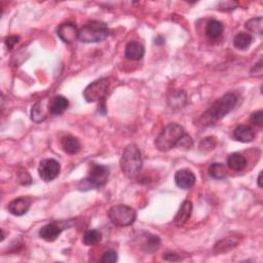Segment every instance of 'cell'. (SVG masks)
Returning <instances> with one entry per match:
<instances>
[{"label": "cell", "instance_id": "obj_35", "mask_svg": "<svg viewBox=\"0 0 263 263\" xmlns=\"http://www.w3.org/2000/svg\"><path fill=\"white\" fill-rule=\"evenodd\" d=\"M163 259L169 260V261H178L179 257L177 254H175V253H166L163 256Z\"/></svg>", "mask_w": 263, "mask_h": 263}, {"label": "cell", "instance_id": "obj_29", "mask_svg": "<svg viewBox=\"0 0 263 263\" xmlns=\"http://www.w3.org/2000/svg\"><path fill=\"white\" fill-rule=\"evenodd\" d=\"M192 145H193V141H192L191 137L185 133V135L182 137V139L179 142L178 147H181L184 149H190L192 147Z\"/></svg>", "mask_w": 263, "mask_h": 263}, {"label": "cell", "instance_id": "obj_16", "mask_svg": "<svg viewBox=\"0 0 263 263\" xmlns=\"http://www.w3.org/2000/svg\"><path fill=\"white\" fill-rule=\"evenodd\" d=\"M256 137L254 130L249 126H238L234 132V138L242 143H250Z\"/></svg>", "mask_w": 263, "mask_h": 263}, {"label": "cell", "instance_id": "obj_22", "mask_svg": "<svg viewBox=\"0 0 263 263\" xmlns=\"http://www.w3.org/2000/svg\"><path fill=\"white\" fill-rule=\"evenodd\" d=\"M252 41H253V37H252L251 34H249V33H246V32H240L235 36L234 46L237 50L245 51L251 46Z\"/></svg>", "mask_w": 263, "mask_h": 263}, {"label": "cell", "instance_id": "obj_20", "mask_svg": "<svg viewBox=\"0 0 263 263\" xmlns=\"http://www.w3.org/2000/svg\"><path fill=\"white\" fill-rule=\"evenodd\" d=\"M227 166L229 169H232L233 171L236 172H240L243 171L246 166H247V159L246 158L240 155V153L235 152L229 155L227 158Z\"/></svg>", "mask_w": 263, "mask_h": 263}, {"label": "cell", "instance_id": "obj_14", "mask_svg": "<svg viewBox=\"0 0 263 263\" xmlns=\"http://www.w3.org/2000/svg\"><path fill=\"white\" fill-rule=\"evenodd\" d=\"M145 50L141 43L137 41H130L126 47V58L132 61H138L144 57Z\"/></svg>", "mask_w": 263, "mask_h": 263}, {"label": "cell", "instance_id": "obj_24", "mask_svg": "<svg viewBox=\"0 0 263 263\" xmlns=\"http://www.w3.org/2000/svg\"><path fill=\"white\" fill-rule=\"evenodd\" d=\"M102 239V234L98 229H90L83 236V244L86 246L97 245Z\"/></svg>", "mask_w": 263, "mask_h": 263}, {"label": "cell", "instance_id": "obj_19", "mask_svg": "<svg viewBox=\"0 0 263 263\" xmlns=\"http://www.w3.org/2000/svg\"><path fill=\"white\" fill-rule=\"evenodd\" d=\"M223 25L221 22H219L215 19H211L208 21L206 26V34L212 40L219 39L223 34Z\"/></svg>", "mask_w": 263, "mask_h": 263}, {"label": "cell", "instance_id": "obj_17", "mask_svg": "<svg viewBox=\"0 0 263 263\" xmlns=\"http://www.w3.org/2000/svg\"><path fill=\"white\" fill-rule=\"evenodd\" d=\"M61 145L63 150L66 153H68V155H76V153L80 151L81 148L79 140L72 135L64 136L61 140Z\"/></svg>", "mask_w": 263, "mask_h": 263}, {"label": "cell", "instance_id": "obj_8", "mask_svg": "<svg viewBox=\"0 0 263 263\" xmlns=\"http://www.w3.org/2000/svg\"><path fill=\"white\" fill-rule=\"evenodd\" d=\"M61 171L60 163L53 158H47L40 161L38 167L39 177L45 182H51L56 179Z\"/></svg>", "mask_w": 263, "mask_h": 263}, {"label": "cell", "instance_id": "obj_26", "mask_svg": "<svg viewBox=\"0 0 263 263\" xmlns=\"http://www.w3.org/2000/svg\"><path fill=\"white\" fill-rule=\"evenodd\" d=\"M237 245V242L235 238L226 237V238L219 240V242L215 245V250L217 252H226L230 249L235 248Z\"/></svg>", "mask_w": 263, "mask_h": 263}, {"label": "cell", "instance_id": "obj_3", "mask_svg": "<svg viewBox=\"0 0 263 263\" xmlns=\"http://www.w3.org/2000/svg\"><path fill=\"white\" fill-rule=\"evenodd\" d=\"M185 135L184 129L178 124H169L163 128L156 139V147L162 152H167L178 146L180 140Z\"/></svg>", "mask_w": 263, "mask_h": 263}, {"label": "cell", "instance_id": "obj_21", "mask_svg": "<svg viewBox=\"0 0 263 263\" xmlns=\"http://www.w3.org/2000/svg\"><path fill=\"white\" fill-rule=\"evenodd\" d=\"M143 236H144L143 237L144 242L141 249L144 250L145 252H148V253H153V252L158 251L160 246L159 237L151 235V234H147V233H143Z\"/></svg>", "mask_w": 263, "mask_h": 263}, {"label": "cell", "instance_id": "obj_23", "mask_svg": "<svg viewBox=\"0 0 263 263\" xmlns=\"http://www.w3.org/2000/svg\"><path fill=\"white\" fill-rule=\"evenodd\" d=\"M209 175L214 179L221 180L227 177L228 172L223 163L215 162V163H212L209 168Z\"/></svg>", "mask_w": 263, "mask_h": 263}, {"label": "cell", "instance_id": "obj_1", "mask_svg": "<svg viewBox=\"0 0 263 263\" xmlns=\"http://www.w3.org/2000/svg\"><path fill=\"white\" fill-rule=\"evenodd\" d=\"M237 98L233 93H227L217 100L200 118V123L205 126H212L218 120L226 116L235 108Z\"/></svg>", "mask_w": 263, "mask_h": 263}, {"label": "cell", "instance_id": "obj_31", "mask_svg": "<svg viewBox=\"0 0 263 263\" xmlns=\"http://www.w3.org/2000/svg\"><path fill=\"white\" fill-rule=\"evenodd\" d=\"M251 76H253V78H261L263 74V66H262V61H259L258 63H256L253 67H252L251 71H250Z\"/></svg>", "mask_w": 263, "mask_h": 263}, {"label": "cell", "instance_id": "obj_15", "mask_svg": "<svg viewBox=\"0 0 263 263\" xmlns=\"http://www.w3.org/2000/svg\"><path fill=\"white\" fill-rule=\"evenodd\" d=\"M69 107L68 99H66L64 96H56L53 97L50 103V111L53 115H61Z\"/></svg>", "mask_w": 263, "mask_h": 263}, {"label": "cell", "instance_id": "obj_13", "mask_svg": "<svg viewBox=\"0 0 263 263\" xmlns=\"http://www.w3.org/2000/svg\"><path fill=\"white\" fill-rule=\"evenodd\" d=\"M61 233H62V228L58 224L50 223L41 227V229L39 230V237L43 240H46V242L52 243V242H54V240L60 237Z\"/></svg>", "mask_w": 263, "mask_h": 263}, {"label": "cell", "instance_id": "obj_9", "mask_svg": "<svg viewBox=\"0 0 263 263\" xmlns=\"http://www.w3.org/2000/svg\"><path fill=\"white\" fill-rule=\"evenodd\" d=\"M51 100L49 98H43L39 100L31 109V119L32 122L40 124L48 118L50 111Z\"/></svg>", "mask_w": 263, "mask_h": 263}, {"label": "cell", "instance_id": "obj_11", "mask_svg": "<svg viewBox=\"0 0 263 263\" xmlns=\"http://www.w3.org/2000/svg\"><path fill=\"white\" fill-rule=\"evenodd\" d=\"M195 181V175L188 169L179 170L175 174V183L181 189H189L193 187Z\"/></svg>", "mask_w": 263, "mask_h": 263}, {"label": "cell", "instance_id": "obj_4", "mask_svg": "<svg viewBox=\"0 0 263 263\" xmlns=\"http://www.w3.org/2000/svg\"><path fill=\"white\" fill-rule=\"evenodd\" d=\"M108 26L100 21H91L79 29V39L83 43H97L104 41L109 36Z\"/></svg>", "mask_w": 263, "mask_h": 263}, {"label": "cell", "instance_id": "obj_7", "mask_svg": "<svg viewBox=\"0 0 263 263\" xmlns=\"http://www.w3.org/2000/svg\"><path fill=\"white\" fill-rule=\"evenodd\" d=\"M109 79L106 78L97 79L85 87L83 91V97L86 102L95 103L103 100L109 89Z\"/></svg>", "mask_w": 263, "mask_h": 263}, {"label": "cell", "instance_id": "obj_12", "mask_svg": "<svg viewBox=\"0 0 263 263\" xmlns=\"http://www.w3.org/2000/svg\"><path fill=\"white\" fill-rule=\"evenodd\" d=\"M30 206H31V200L29 197L21 196L8 204L7 210L10 214H13L15 216H23L29 211Z\"/></svg>", "mask_w": 263, "mask_h": 263}, {"label": "cell", "instance_id": "obj_18", "mask_svg": "<svg viewBox=\"0 0 263 263\" xmlns=\"http://www.w3.org/2000/svg\"><path fill=\"white\" fill-rule=\"evenodd\" d=\"M192 212V203L190 201H184L180 209L174 219V223L177 226H182L188 221Z\"/></svg>", "mask_w": 263, "mask_h": 263}, {"label": "cell", "instance_id": "obj_30", "mask_svg": "<svg viewBox=\"0 0 263 263\" xmlns=\"http://www.w3.org/2000/svg\"><path fill=\"white\" fill-rule=\"evenodd\" d=\"M250 120L252 122V124H254L255 126L261 127L263 125V112H262V110H258L256 112L252 113Z\"/></svg>", "mask_w": 263, "mask_h": 263}, {"label": "cell", "instance_id": "obj_6", "mask_svg": "<svg viewBox=\"0 0 263 263\" xmlns=\"http://www.w3.org/2000/svg\"><path fill=\"white\" fill-rule=\"evenodd\" d=\"M109 178V168L103 164L93 163L89 176L84 180H81L80 184H82V188H98L104 186Z\"/></svg>", "mask_w": 263, "mask_h": 263}, {"label": "cell", "instance_id": "obj_5", "mask_svg": "<svg viewBox=\"0 0 263 263\" xmlns=\"http://www.w3.org/2000/svg\"><path fill=\"white\" fill-rule=\"evenodd\" d=\"M108 217L114 225L118 227H127L135 222L137 213L133 208L127 205H116L108 211Z\"/></svg>", "mask_w": 263, "mask_h": 263}, {"label": "cell", "instance_id": "obj_10", "mask_svg": "<svg viewBox=\"0 0 263 263\" xmlns=\"http://www.w3.org/2000/svg\"><path fill=\"white\" fill-rule=\"evenodd\" d=\"M57 35L65 43H73L76 39H79V30L75 24L71 22L63 23L57 29Z\"/></svg>", "mask_w": 263, "mask_h": 263}, {"label": "cell", "instance_id": "obj_34", "mask_svg": "<svg viewBox=\"0 0 263 263\" xmlns=\"http://www.w3.org/2000/svg\"><path fill=\"white\" fill-rule=\"evenodd\" d=\"M20 182L23 185H28L31 183V177L26 171L23 173H20Z\"/></svg>", "mask_w": 263, "mask_h": 263}, {"label": "cell", "instance_id": "obj_2", "mask_svg": "<svg viewBox=\"0 0 263 263\" xmlns=\"http://www.w3.org/2000/svg\"><path fill=\"white\" fill-rule=\"evenodd\" d=\"M143 168V159L139 147L132 143L129 144L120 158V169L129 179H134L140 174Z\"/></svg>", "mask_w": 263, "mask_h": 263}, {"label": "cell", "instance_id": "obj_28", "mask_svg": "<svg viewBox=\"0 0 263 263\" xmlns=\"http://www.w3.org/2000/svg\"><path fill=\"white\" fill-rule=\"evenodd\" d=\"M118 259L117 253L113 250H108L100 258V262L102 263H115Z\"/></svg>", "mask_w": 263, "mask_h": 263}, {"label": "cell", "instance_id": "obj_36", "mask_svg": "<svg viewBox=\"0 0 263 263\" xmlns=\"http://www.w3.org/2000/svg\"><path fill=\"white\" fill-rule=\"evenodd\" d=\"M261 178H262V172H260V174H259V176H258V186H259V187L260 188H262V181H261Z\"/></svg>", "mask_w": 263, "mask_h": 263}, {"label": "cell", "instance_id": "obj_27", "mask_svg": "<svg viewBox=\"0 0 263 263\" xmlns=\"http://www.w3.org/2000/svg\"><path fill=\"white\" fill-rule=\"evenodd\" d=\"M217 144V140L215 137H207L202 140L200 148L203 151H211L216 147Z\"/></svg>", "mask_w": 263, "mask_h": 263}, {"label": "cell", "instance_id": "obj_25", "mask_svg": "<svg viewBox=\"0 0 263 263\" xmlns=\"http://www.w3.org/2000/svg\"><path fill=\"white\" fill-rule=\"evenodd\" d=\"M245 27L252 33H255L257 35L263 34V19L262 17H257L254 19H251L246 22Z\"/></svg>", "mask_w": 263, "mask_h": 263}, {"label": "cell", "instance_id": "obj_32", "mask_svg": "<svg viewBox=\"0 0 263 263\" xmlns=\"http://www.w3.org/2000/svg\"><path fill=\"white\" fill-rule=\"evenodd\" d=\"M237 6V3L234 2V1H223V2L219 3V5H218L219 9L223 10V12H227V10H233Z\"/></svg>", "mask_w": 263, "mask_h": 263}, {"label": "cell", "instance_id": "obj_33", "mask_svg": "<svg viewBox=\"0 0 263 263\" xmlns=\"http://www.w3.org/2000/svg\"><path fill=\"white\" fill-rule=\"evenodd\" d=\"M19 42V37L18 36H9L5 39V45L8 49H13L17 43Z\"/></svg>", "mask_w": 263, "mask_h": 263}, {"label": "cell", "instance_id": "obj_37", "mask_svg": "<svg viewBox=\"0 0 263 263\" xmlns=\"http://www.w3.org/2000/svg\"><path fill=\"white\" fill-rule=\"evenodd\" d=\"M1 234H2V237H1V240H3V239L5 238V235H4V230H3V229L1 230Z\"/></svg>", "mask_w": 263, "mask_h": 263}]
</instances>
